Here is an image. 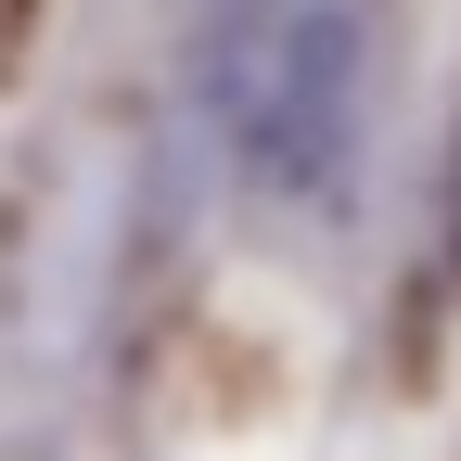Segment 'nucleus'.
<instances>
[{
    "label": "nucleus",
    "instance_id": "f257e3e1",
    "mask_svg": "<svg viewBox=\"0 0 461 461\" xmlns=\"http://www.w3.org/2000/svg\"><path fill=\"white\" fill-rule=\"evenodd\" d=\"M359 0H218V39H205V90H218V129L244 154V180L269 193H333L346 180V141H359Z\"/></svg>",
    "mask_w": 461,
    "mask_h": 461
}]
</instances>
